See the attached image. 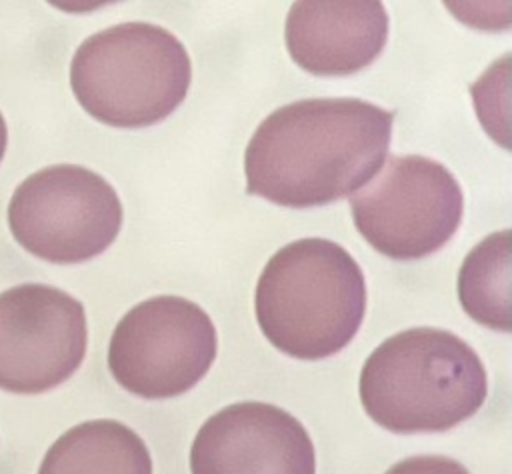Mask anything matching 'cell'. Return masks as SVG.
Segmentation results:
<instances>
[{"mask_svg": "<svg viewBox=\"0 0 512 474\" xmlns=\"http://www.w3.org/2000/svg\"><path fill=\"white\" fill-rule=\"evenodd\" d=\"M122 202L100 174L56 164L24 178L8 202L14 240L52 264H80L102 254L122 228Z\"/></svg>", "mask_w": 512, "mask_h": 474, "instance_id": "cell-5", "label": "cell"}, {"mask_svg": "<svg viewBox=\"0 0 512 474\" xmlns=\"http://www.w3.org/2000/svg\"><path fill=\"white\" fill-rule=\"evenodd\" d=\"M6 144H8V128H6L4 116H2V112H0V162H2L4 152H6Z\"/></svg>", "mask_w": 512, "mask_h": 474, "instance_id": "cell-14", "label": "cell"}, {"mask_svg": "<svg viewBox=\"0 0 512 474\" xmlns=\"http://www.w3.org/2000/svg\"><path fill=\"white\" fill-rule=\"evenodd\" d=\"M384 474H470L464 464L448 456H410L396 462Z\"/></svg>", "mask_w": 512, "mask_h": 474, "instance_id": "cell-13", "label": "cell"}, {"mask_svg": "<svg viewBox=\"0 0 512 474\" xmlns=\"http://www.w3.org/2000/svg\"><path fill=\"white\" fill-rule=\"evenodd\" d=\"M38 474H152V458L132 428L102 418L66 430L44 454Z\"/></svg>", "mask_w": 512, "mask_h": 474, "instance_id": "cell-11", "label": "cell"}, {"mask_svg": "<svg viewBox=\"0 0 512 474\" xmlns=\"http://www.w3.org/2000/svg\"><path fill=\"white\" fill-rule=\"evenodd\" d=\"M192 62L166 28L122 22L88 36L70 62V86L98 122L144 128L168 118L186 98Z\"/></svg>", "mask_w": 512, "mask_h": 474, "instance_id": "cell-4", "label": "cell"}, {"mask_svg": "<svg viewBox=\"0 0 512 474\" xmlns=\"http://www.w3.org/2000/svg\"><path fill=\"white\" fill-rule=\"evenodd\" d=\"M292 60L316 76H346L372 64L388 38V12L378 0H300L284 28Z\"/></svg>", "mask_w": 512, "mask_h": 474, "instance_id": "cell-10", "label": "cell"}, {"mask_svg": "<svg viewBox=\"0 0 512 474\" xmlns=\"http://www.w3.org/2000/svg\"><path fill=\"white\" fill-rule=\"evenodd\" d=\"M366 414L396 434L444 432L472 418L488 394L472 346L440 328H408L366 358L358 380Z\"/></svg>", "mask_w": 512, "mask_h": 474, "instance_id": "cell-2", "label": "cell"}, {"mask_svg": "<svg viewBox=\"0 0 512 474\" xmlns=\"http://www.w3.org/2000/svg\"><path fill=\"white\" fill-rule=\"evenodd\" d=\"M218 334L208 312L182 296H152L132 306L108 344L114 380L142 398L192 390L210 370Z\"/></svg>", "mask_w": 512, "mask_h": 474, "instance_id": "cell-7", "label": "cell"}, {"mask_svg": "<svg viewBox=\"0 0 512 474\" xmlns=\"http://www.w3.org/2000/svg\"><path fill=\"white\" fill-rule=\"evenodd\" d=\"M394 116L360 98H306L274 110L246 146V192L288 208L352 196L382 168Z\"/></svg>", "mask_w": 512, "mask_h": 474, "instance_id": "cell-1", "label": "cell"}, {"mask_svg": "<svg viewBox=\"0 0 512 474\" xmlns=\"http://www.w3.org/2000/svg\"><path fill=\"white\" fill-rule=\"evenodd\" d=\"M254 312L266 340L300 360H322L356 336L366 312L360 264L340 244L300 238L264 266Z\"/></svg>", "mask_w": 512, "mask_h": 474, "instance_id": "cell-3", "label": "cell"}, {"mask_svg": "<svg viewBox=\"0 0 512 474\" xmlns=\"http://www.w3.org/2000/svg\"><path fill=\"white\" fill-rule=\"evenodd\" d=\"M192 474H316L304 424L268 402H236L212 414L190 448Z\"/></svg>", "mask_w": 512, "mask_h": 474, "instance_id": "cell-9", "label": "cell"}, {"mask_svg": "<svg viewBox=\"0 0 512 474\" xmlns=\"http://www.w3.org/2000/svg\"><path fill=\"white\" fill-rule=\"evenodd\" d=\"M362 238L392 260H420L440 250L458 230L464 194L440 162L408 154L390 156L360 192L350 196Z\"/></svg>", "mask_w": 512, "mask_h": 474, "instance_id": "cell-6", "label": "cell"}, {"mask_svg": "<svg viewBox=\"0 0 512 474\" xmlns=\"http://www.w3.org/2000/svg\"><path fill=\"white\" fill-rule=\"evenodd\" d=\"M458 298L478 324L510 332V230L494 232L470 250L458 272Z\"/></svg>", "mask_w": 512, "mask_h": 474, "instance_id": "cell-12", "label": "cell"}, {"mask_svg": "<svg viewBox=\"0 0 512 474\" xmlns=\"http://www.w3.org/2000/svg\"><path fill=\"white\" fill-rule=\"evenodd\" d=\"M88 344L80 300L50 284L0 292V390L40 394L66 382Z\"/></svg>", "mask_w": 512, "mask_h": 474, "instance_id": "cell-8", "label": "cell"}]
</instances>
